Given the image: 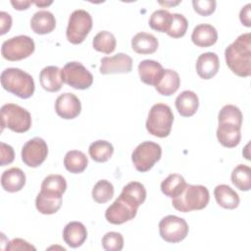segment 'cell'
Here are the masks:
<instances>
[{
  "instance_id": "1",
  "label": "cell",
  "mask_w": 251,
  "mask_h": 251,
  "mask_svg": "<svg viewBox=\"0 0 251 251\" xmlns=\"http://www.w3.org/2000/svg\"><path fill=\"white\" fill-rule=\"evenodd\" d=\"M227 67L238 76L246 77L251 74V34L239 35L225 51Z\"/></svg>"
},
{
  "instance_id": "2",
  "label": "cell",
  "mask_w": 251,
  "mask_h": 251,
  "mask_svg": "<svg viewBox=\"0 0 251 251\" xmlns=\"http://www.w3.org/2000/svg\"><path fill=\"white\" fill-rule=\"evenodd\" d=\"M1 85L14 95L26 99L34 93L33 77L25 71L18 68H8L1 73Z\"/></svg>"
},
{
  "instance_id": "3",
  "label": "cell",
  "mask_w": 251,
  "mask_h": 251,
  "mask_svg": "<svg viewBox=\"0 0 251 251\" xmlns=\"http://www.w3.org/2000/svg\"><path fill=\"white\" fill-rule=\"evenodd\" d=\"M209 190L204 185L187 184L177 196L173 198L174 208L179 212L187 213L204 209L209 203Z\"/></svg>"
},
{
  "instance_id": "4",
  "label": "cell",
  "mask_w": 251,
  "mask_h": 251,
  "mask_svg": "<svg viewBox=\"0 0 251 251\" xmlns=\"http://www.w3.org/2000/svg\"><path fill=\"white\" fill-rule=\"evenodd\" d=\"M173 122L174 114L172 109L164 103H157L149 111L146 129L150 134L164 138L171 133Z\"/></svg>"
},
{
  "instance_id": "5",
  "label": "cell",
  "mask_w": 251,
  "mask_h": 251,
  "mask_svg": "<svg viewBox=\"0 0 251 251\" xmlns=\"http://www.w3.org/2000/svg\"><path fill=\"white\" fill-rule=\"evenodd\" d=\"M1 122L2 130L8 127L15 132L22 133L30 128L31 116L25 108L17 104L8 103L1 107Z\"/></svg>"
},
{
  "instance_id": "6",
  "label": "cell",
  "mask_w": 251,
  "mask_h": 251,
  "mask_svg": "<svg viewBox=\"0 0 251 251\" xmlns=\"http://www.w3.org/2000/svg\"><path fill=\"white\" fill-rule=\"evenodd\" d=\"M138 207L134 200L121 192L120 196L107 208L105 218L110 224L122 225L136 216Z\"/></svg>"
},
{
  "instance_id": "7",
  "label": "cell",
  "mask_w": 251,
  "mask_h": 251,
  "mask_svg": "<svg viewBox=\"0 0 251 251\" xmlns=\"http://www.w3.org/2000/svg\"><path fill=\"white\" fill-rule=\"evenodd\" d=\"M92 27V18L88 12L82 9L75 10L70 18L66 30L69 42L79 44L84 41Z\"/></svg>"
},
{
  "instance_id": "8",
  "label": "cell",
  "mask_w": 251,
  "mask_h": 251,
  "mask_svg": "<svg viewBox=\"0 0 251 251\" xmlns=\"http://www.w3.org/2000/svg\"><path fill=\"white\" fill-rule=\"evenodd\" d=\"M35 49L34 41L27 35H18L2 43V57L8 61H20L29 57Z\"/></svg>"
},
{
  "instance_id": "9",
  "label": "cell",
  "mask_w": 251,
  "mask_h": 251,
  "mask_svg": "<svg viewBox=\"0 0 251 251\" xmlns=\"http://www.w3.org/2000/svg\"><path fill=\"white\" fill-rule=\"evenodd\" d=\"M162 156V148L152 141H144L136 146L131 154V160L138 172L149 171Z\"/></svg>"
},
{
  "instance_id": "10",
  "label": "cell",
  "mask_w": 251,
  "mask_h": 251,
  "mask_svg": "<svg viewBox=\"0 0 251 251\" xmlns=\"http://www.w3.org/2000/svg\"><path fill=\"white\" fill-rule=\"evenodd\" d=\"M61 71L63 81L75 89H87L93 82V75L79 62H69Z\"/></svg>"
},
{
  "instance_id": "11",
  "label": "cell",
  "mask_w": 251,
  "mask_h": 251,
  "mask_svg": "<svg viewBox=\"0 0 251 251\" xmlns=\"http://www.w3.org/2000/svg\"><path fill=\"white\" fill-rule=\"evenodd\" d=\"M188 225L182 218L169 215L159 223V233L161 237L170 243H177L183 240L188 234Z\"/></svg>"
},
{
  "instance_id": "12",
  "label": "cell",
  "mask_w": 251,
  "mask_h": 251,
  "mask_svg": "<svg viewBox=\"0 0 251 251\" xmlns=\"http://www.w3.org/2000/svg\"><path fill=\"white\" fill-rule=\"evenodd\" d=\"M48 155V146L44 139L34 137L25 143L22 148V160L30 168L40 166Z\"/></svg>"
},
{
  "instance_id": "13",
  "label": "cell",
  "mask_w": 251,
  "mask_h": 251,
  "mask_svg": "<svg viewBox=\"0 0 251 251\" xmlns=\"http://www.w3.org/2000/svg\"><path fill=\"white\" fill-rule=\"evenodd\" d=\"M132 70V59L125 54L118 53L112 57H103L101 59L100 73L102 75L110 74H127Z\"/></svg>"
},
{
  "instance_id": "14",
  "label": "cell",
  "mask_w": 251,
  "mask_h": 251,
  "mask_svg": "<svg viewBox=\"0 0 251 251\" xmlns=\"http://www.w3.org/2000/svg\"><path fill=\"white\" fill-rule=\"evenodd\" d=\"M55 111L59 117L65 120H72L80 114L81 104L75 94L66 92L57 97Z\"/></svg>"
},
{
  "instance_id": "15",
  "label": "cell",
  "mask_w": 251,
  "mask_h": 251,
  "mask_svg": "<svg viewBox=\"0 0 251 251\" xmlns=\"http://www.w3.org/2000/svg\"><path fill=\"white\" fill-rule=\"evenodd\" d=\"M62 206V194L40 190L35 199V207L37 211L43 215H52L59 211Z\"/></svg>"
},
{
  "instance_id": "16",
  "label": "cell",
  "mask_w": 251,
  "mask_h": 251,
  "mask_svg": "<svg viewBox=\"0 0 251 251\" xmlns=\"http://www.w3.org/2000/svg\"><path fill=\"white\" fill-rule=\"evenodd\" d=\"M220 68L219 57L214 52L201 54L196 61V72L203 79H210L215 76Z\"/></svg>"
},
{
  "instance_id": "17",
  "label": "cell",
  "mask_w": 251,
  "mask_h": 251,
  "mask_svg": "<svg viewBox=\"0 0 251 251\" xmlns=\"http://www.w3.org/2000/svg\"><path fill=\"white\" fill-rule=\"evenodd\" d=\"M241 126L229 123H219L217 128V138L219 142L226 148L237 146L241 139Z\"/></svg>"
},
{
  "instance_id": "18",
  "label": "cell",
  "mask_w": 251,
  "mask_h": 251,
  "mask_svg": "<svg viewBox=\"0 0 251 251\" xmlns=\"http://www.w3.org/2000/svg\"><path fill=\"white\" fill-rule=\"evenodd\" d=\"M39 81L43 89L48 92H57L62 88V71L56 66H47L39 74Z\"/></svg>"
},
{
  "instance_id": "19",
  "label": "cell",
  "mask_w": 251,
  "mask_h": 251,
  "mask_svg": "<svg viewBox=\"0 0 251 251\" xmlns=\"http://www.w3.org/2000/svg\"><path fill=\"white\" fill-rule=\"evenodd\" d=\"M86 227L80 222H71L64 227L63 239L72 248L81 246L86 240Z\"/></svg>"
},
{
  "instance_id": "20",
  "label": "cell",
  "mask_w": 251,
  "mask_h": 251,
  "mask_svg": "<svg viewBox=\"0 0 251 251\" xmlns=\"http://www.w3.org/2000/svg\"><path fill=\"white\" fill-rule=\"evenodd\" d=\"M179 85L180 78L178 74L174 70L166 69L158 78L155 84V88L161 95L170 96L176 92Z\"/></svg>"
},
{
  "instance_id": "21",
  "label": "cell",
  "mask_w": 251,
  "mask_h": 251,
  "mask_svg": "<svg viewBox=\"0 0 251 251\" xmlns=\"http://www.w3.org/2000/svg\"><path fill=\"white\" fill-rule=\"evenodd\" d=\"M218 32L216 28L209 24H200L196 25L191 34L192 42L198 47H210L217 42Z\"/></svg>"
},
{
  "instance_id": "22",
  "label": "cell",
  "mask_w": 251,
  "mask_h": 251,
  "mask_svg": "<svg viewBox=\"0 0 251 251\" xmlns=\"http://www.w3.org/2000/svg\"><path fill=\"white\" fill-rule=\"evenodd\" d=\"M25 184V175L20 168L6 170L1 176V185L5 191L17 192L24 188Z\"/></svg>"
},
{
  "instance_id": "23",
  "label": "cell",
  "mask_w": 251,
  "mask_h": 251,
  "mask_svg": "<svg viewBox=\"0 0 251 251\" xmlns=\"http://www.w3.org/2000/svg\"><path fill=\"white\" fill-rule=\"evenodd\" d=\"M56 19L49 11H38L34 13L30 20V27L37 34H47L54 30Z\"/></svg>"
},
{
  "instance_id": "24",
  "label": "cell",
  "mask_w": 251,
  "mask_h": 251,
  "mask_svg": "<svg viewBox=\"0 0 251 251\" xmlns=\"http://www.w3.org/2000/svg\"><path fill=\"white\" fill-rule=\"evenodd\" d=\"M199 106V99L195 92L184 90L176 98V108L180 116L191 117L193 116Z\"/></svg>"
},
{
  "instance_id": "25",
  "label": "cell",
  "mask_w": 251,
  "mask_h": 251,
  "mask_svg": "<svg viewBox=\"0 0 251 251\" xmlns=\"http://www.w3.org/2000/svg\"><path fill=\"white\" fill-rule=\"evenodd\" d=\"M164 69L160 63L154 60H143L138 65V74L140 80L147 85L156 84Z\"/></svg>"
},
{
  "instance_id": "26",
  "label": "cell",
  "mask_w": 251,
  "mask_h": 251,
  "mask_svg": "<svg viewBox=\"0 0 251 251\" xmlns=\"http://www.w3.org/2000/svg\"><path fill=\"white\" fill-rule=\"evenodd\" d=\"M131 48L137 54H153L158 49V39L151 33L138 32L131 39Z\"/></svg>"
},
{
  "instance_id": "27",
  "label": "cell",
  "mask_w": 251,
  "mask_h": 251,
  "mask_svg": "<svg viewBox=\"0 0 251 251\" xmlns=\"http://www.w3.org/2000/svg\"><path fill=\"white\" fill-rule=\"evenodd\" d=\"M214 196L217 203L225 209H235L239 205L238 194L226 184H219L214 189Z\"/></svg>"
},
{
  "instance_id": "28",
  "label": "cell",
  "mask_w": 251,
  "mask_h": 251,
  "mask_svg": "<svg viewBox=\"0 0 251 251\" xmlns=\"http://www.w3.org/2000/svg\"><path fill=\"white\" fill-rule=\"evenodd\" d=\"M64 165L67 171L70 173L80 174L86 169L88 159L83 152L78 150H71L68 151L64 157Z\"/></svg>"
},
{
  "instance_id": "29",
  "label": "cell",
  "mask_w": 251,
  "mask_h": 251,
  "mask_svg": "<svg viewBox=\"0 0 251 251\" xmlns=\"http://www.w3.org/2000/svg\"><path fill=\"white\" fill-rule=\"evenodd\" d=\"M89 156L98 163H105L112 157L114 153L113 145L106 140H96L89 145Z\"/></svg>"
},
{
  "instance_id": "30",
  "label": "cell",
  "mask_w": 251,
  "mask_h": 251,
  "mask_svg": "<svg viewBox=\"0 0 251 251\" xmlns=\"http://www.w3.org/2000/svg\"><path fill=\"white\" fill-rule=\"evenodd\" d=\"M185 185L186 182L182 176L178 174H172L162 181L161 190L166 196L174 198L180 194Z\"/></svg>"
},
{
  "instance_id": "31",
  "label": "cell",
  "mask_w": 251,
  "mask_h": 251,
  "mask_svg": "<svg viewBox=\"0 0 251 251\" xmlns=\"http://www.w3.org/2000/svg\"><path fill=\"white\" fill-rule=\"evenodd\" d=\"M231 182L233 185L241 191H248L251 188V169L239 164L231 173Z\"/></svg>"
},
{
  "instance_id": "32",
  "label": "cell",
  "mask_w": 251,
  "mask_h": 251,
  "mask_svg": "<svg viewBox=\"0 0 251 251\" xmlns=\"http://www.w3.org/2000/svg\"><path fill=\"white\" fill-rule=\"evenodd\" d=\"M116 37L115 35L107 30L99 31L92 40V46L93 48L98 51L105 54H110L115 51L116 49Z\"/></svg>"
},
{
  "instance_id": "33",
  "label": "cell",
  "mask_w": 251,
  "mask_h": 251,
  "mask_svg": "<svg viewBox=\"0 0 251 251\" xmlns=\"http://www.w3.org/2000/svg\"><path fill=\"white\" fill-rule=\"evenodd\" d=\"M172 14L164 9L155 11L149 19V25L159 32H167L172 23Z\"/></svg>"
},
{
  "instance_id": "34",
  "label": "cell",
  "mask_w": 251,
  "mask_h": 251,
  "mask_svg": "<svg viewBox=\"0 0 251 251\" xmlns=\"http://www.w3.org/2000/svg\"><path fill=\"white\" fill-rule=\"evenodd\" d=\"M114 196V186L113 184L106 180L101 179L97 181L92 189V198L97 203H106Z\"/></svg>"
},
{
  "instance_id": "35",
  "label": "cell",
  "mask_w": 251,
  "mask_h": 251,
  "mask_svg": "<svg viewBox=\"0 0 251 251\" xmlns=\"http://www.w3.org/2000/svg\"><path fill=\"white\" fill-rule=\"evenodd\" d=\"M172 23L166 33L173 38L182 37L188 27V22L186 18L183 15L177 13L172 14Z\"/></svg>"
},
{
  "instance_id": "36",
  "label": "cell",
  "mask_w": 251,
  "mask_h": 251,
  "mask_svg": "<svg viewBox=\"0 0 251 251\" xmlns=\"http://www.w3.org/2000/svg\"><path fill=\"white\" fill-rule=\"evenodd\" d=\"M218 120L219 123H229L241 126L242 113L239 108L234 105H226L221 109Z\"/></svg>"
},
{
  "instance_id": "37",
  "label": "cell",
  "mask_w": 251,
  "mask_h": 251,
  "mask_svg": "<svg viewBox=\"0 0 251 251\" xmlns=\"http://www.w3.org/2000/svg\"><path fill=\"white\" fill-rule=\"evenodd\" d=\"M66 188H67L66 179L61 175H49L43 179L41 183L42 190H49V191L60 193L62 195L66 191Z\"/></svg>"
},
{
  "instance_id": "38",
  "label": "cell",
  "mask_w": 251,
  "mask_h": 251,
  "mask_svg": "<svg viewBox=\"0 0 251 251\" xmlns=\"http://www.w3.org/2000/svg\"><path fill=\"white\" fill-rule=\"evenodd\" d=\"M122 193L130 197L139 206L142 205L146 199V189L144 185L138 181L128 182L126 185L124 186Z\"/></svg>"
},
{
  "instance_id": "39",
  "label": "cell",
  "mask_w": 251,
  "mask_h": 251,
  "mask_svg": "<svg viewBox=\"0 0 251 251\" xmlns=\"http://www.w3.org/2000/svg\"><path fill=\"white\" fill-rule=\"evenodd\" d=\"M102 246L106 251H121L124 247V237L120 232H107L102 237Z\"/></svg>"
},
{
  "instance_id": "40",
  "label": "cell",
  "mask_w": 251,
  "mask_h": 251,
  "mask_svg": "<svg viewBox=\"0 0 251 251\" xmlns=\"http://www.w3.org/2000/svg\"><path fill=\"white\" fill-rule=\"evenodd\" d=\"M192 5L194 11L203 17L210 16L216 9V1L214 0H193Z\"/></svg>"
},
{
  "instance_id": "41",
  "label": "cell",
  "mask_w": 251,
  "mask_h": 251,
  "mask_svg": "<svg viewBox=\"0 0 251 251\" xmlns=\"http://www.w3.org/2000/svg\"><path fill=\"white\" fill-rule=\"evenodd\" d=\"M0 153H1L0 164H1L2 167L11 164L14 161L15 152H14V149L11 145H8L4 142H1L0 143Z\"/></svg>"
},
{
  "instance_id": "42",
  "label": "cell",
  "mask_w": 251,
  "mask_h": 251,
  "mask_svg": "<svg viewBox=\"0 0 251 251\" xmlns=\"http://www.w3.org/2000/svg\"><path fill=\"white\" fill-rule=\"evenodd\" d=\"M6 250H35V247L22 238H14L7 244Z\"/></svg>"
},
{
  "instance_id": "43",
  "label": "cell",
  "mask_w": 251,
  "mask_h": 251,
  "mask_svg": "<svg viewBox=\"0 0 251 251\" xmlns=\"http://www.w3.org/2000/svg\"><path fill=\"white\" fill-rule=\"evenodd\" d=\"M0 23H1L0 34L3 35L7 31H9V29L12 26V18H11V16L6 12H3V11L0 12Z\"/></svg>"
},
{
  "instance_id": "44",
  "label": "cell",
  "mask_w": 251,
  "mask_h": 251,
  "mask_svg": "<svg viewBox=\"0 0 251 251\" xmlns=\"http://www.w3.org/2000/svg\"><path fill=\"white\" fill-rule=\"evenodd\" d=\"M250 10H251V4L248 3L242 9L240 10L239 19L242 25H244L247 27L251 26V19H250Z\"/></svg>"
},
{
  "instance_id": "45",
  "label": "cell",
  "mask_w": 251,
  "mask_h": 251,
  "mask_svg": "<svg viewBox=\"0 0 251 251\" xmlns=\"http://www.w3.org/2000/svg\"><path fill=\"white\" fill-rule=\"evenodd\" d=\"M11 4L14 6V8L16 10H26L30 4H32L31 1H14L12 0L11 1Z\"/></svg>"
},
{
  "instance_id": "46",
  "label": "cell",
  "mask_w": 251,
  "mask_h": 251,
  "mask_svg": "<svg viewBox=\"0 0 251 251\" xmlns=\"http://www.w3.org/2000/svg\"><path fill=\"white\" fill-rule=\"evenodd\" d=\"M32 3H34L38 7H46V6L51 5L52 1H49V2H47V1H35V2H32Z\"/></svg>"
},
{
  "instance_id": "47",
  "label": "cell",
  "mask_w": 251,
  "mask_h": 251,
  "mask_svg": "<svg viewBox=\"0 0 251 251\" xmlns=\"http://www.w3.org/2000/svg\"><path fill=\"white\" fill-rule=\"evenodd\" d=\"M178 3H180V2H179V1H177V2H175V3H174V2H173V3H172V2H165V3H162V2H160V4H162V5H165V6H166V5H173V6H174V5H177Z\"/></svg>"
}]
</instances>
